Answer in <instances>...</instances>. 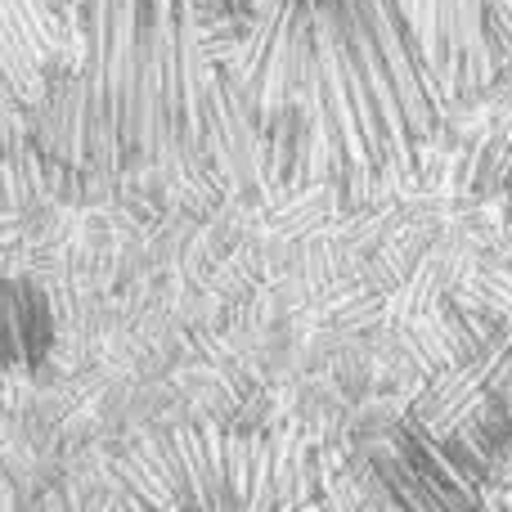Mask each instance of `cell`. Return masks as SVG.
I'll use <instances>...</instances> for the list:
<instances>
[{
	"mask_svg": "<svg viewBox=\"0 0 512 512\" xmlns=\"http://www.w3.org/2000/svg\"><path fill=\"white\" fill-rule=\"evenodd\" d=\"M346 9H351V18L364 27L373 50H378L382 72H387V81L396 86L405 122H409V131H414V144L432 140L436 122H441V108H445V90H441V81L432 77V68H427L414 32H409V23L400 18L396 0H346Z\"/></svg>",
	"mask_w": 512,
	"mask_h": 512,
	"instance_id": "1",
	"label": "cell"
},
{
	"mask_svg": "<svg viewBox=\"0 0 512 512\" xmlns=\"http://www.w3.org/2000/svg\"><path fill=\"white\" fill-rule=\"evenodd\" d=\"M409 427H414V423H409ZM418 436H423L427 450H432L436 459H441L445 468H450L454 477L472 490V495H486V490L495 486V468H490V463L481 459V454L472 450L459 432H418Z\"/></svg>",
	"mask_w": 512,
	"mask_h": 512,
	"instance_id": "4",
	"label": "cell"
},
{
	"mask_svg": "<svg viewBox=\"0 0 512 512\" xmlns=\"http://www.w3.org/2000/svg\"><path fill=\"white\" fill-rule=\"evenodd\" d=\"M171 441H176L180 459H185L198 512L234 508L230 486H225V423H180L171 427Z\"/></svg>",
	"mask_w": 512,
	"mask_h": 512,
	"instance_id": "2",
	"label": "cell"
},
{
	"mask_svg": "<svg viewBox=\"0 0 512 512\" xmlns=\"http://www.w3.org/2000/svg\"><path fill=\"white\" fill-rule=\"evenodd\" d=\"M391 454H396V459L405 463V468L414 472L436 499H441L445 512H481V495H472V490L463 486V481L454 477L432 450H427V441L418 436V427H409L405 418H400L396 432H391Z\"/></svg>",
	"mask_w": 512,
	"mask_h": 512,
	"instance_id": "3",
	"label": "cell"
}]
</instances>
